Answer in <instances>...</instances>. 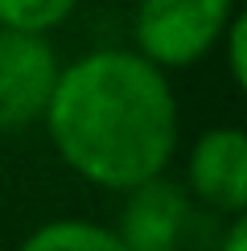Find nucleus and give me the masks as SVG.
<instances>
[{"mask_svg":"<svg viewBox=\"0 0 247 251\" xmlns=\"http://www.w3.org/2000/svg\"><path fill=\"white\" fill-rule=\"evenodd\" d=\"M41 124L66 169L111 194L169 173L181 136L173 82L136 50H91L62 66Z\"/></svg>","mask_w":247,"mask_h":251,"instance_id":"obj_1","label":"nucleus"},{"mask_svg":"<svg viewBox=\"0 0 247 251\" xmlns=\"http://www.w3.org/2000/svg\"><path fill=\"white\" fill-rule=\"evenodd\" d=\"M235 0H136L132 46L157 70H181L219 50Z\"/></svg>","mask_w":247,"mask_h":251,"instance_id":"obj_2","label":"nucleus"},{"mask_svg":"<svg viewBox=\"0 0 247 251\" xmlns=\"http://www.w3.org/2000/svg\"><path fill=\"white\" fill-rule=\"evenodd\" d=\"M62 62L46 37L0 29V136L41 124Z\"/></svg>","mask_w":247,"mask_h":251,"instance_id":"obj_3","label":"nucleus"},{"mask_svg":"<svg viewBox=\"0 0 247 251\" xmlns=\"http://www.w3.org/2000/svg\"><path fill=\"white\" fill-rule=\"evenodd\" d=\"M194 226V198L169 173L124 190L120 223L111 226L124 251H181Z\"/></svg>","mask_w":247,"mask_h":251,"instance_id":"obj_4","label":"nucleus"},{"mask_svg":"<svg viewBox=\"0 0 247 251\" xmlns=\"http://www.w3.org/2000/svg\"><path fill=\"white\" fill-rule=\"evenodd\" d=\"M185 194L226 218L247 210V136L239 128H206L190 144Z\"/></svg>","mask_w":247,"mask_h":251,"instance_id":"obj_5","label":"nucleus"},{"mask_svg":"<svg viewBox=\"0 0 247 251\" xmlns=\"http://www.w3.org/2000/svg\"><path fill=\"white\" fill-rule=\"evenodd\" d=\"M17 251H124L116 231L91 218H49L25 235Z\"/></svg>","mask_w":247,"mask_h":251,"instance_id":"obj_6","label":"nucleus"},{"mask_svg":"<svg viewBox=\"0 0 247 251\" xmlns=\"http://www.w3.org/2000/svg\"><path fill=\"white\" fill-rule=\"evenodd\" d=\"M78 0H0V29L46 37L74 17Z\"/></svg>","mask_w":247,"mask_h":251,"instance_id":"obj_7","label":"nucleus"},{"mask_svg":"<svg viewBox=\"0 0 247 251\" xmlns=\"http://www.w3.org/2000/svg\"><path fill=\"white\" fill-rule=\"evenodd\" d=\"M219 46L226 50V75H231L235 87H247V66H243V54H247V25H243V17L235 13L231 17V25H226V33Z\"/></svg>","mask_w":247,"mask_h":251,"instance_id":"obj_8","label":"nucleus"},{"mask_svg":"<svg viewBox=\"0 0 247 251\" xmlns=\"http://www.w3.org/2000/svg\"><path fill=\"white\" fill-rule=\"evenodd\" d=\"M219 251H247V218H231L226 223V235L219 239Z\"/></svg>","mask_w":247,"mask_h":251,"instance_id":"obj_9","label":"nucleus"}]
</instances>
